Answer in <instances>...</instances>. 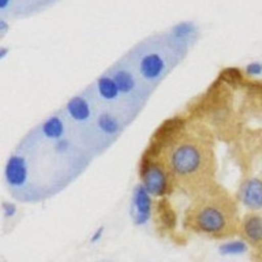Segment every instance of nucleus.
<instances>
[{"label": "nucleus", "mask_w": 262, "mask_h": 262, "mask_svg": "<svg viewBox=\"0 0 262 262\" xmlns=\"http://www.w3.org/2000/svg\"><path fill=\"white\" fill-rule=\"evenodd\" d=\"M238 233L252 248L257 250V256L262 258V215L257 212L245 214L240 221Z\"/></svg>", "instance_id": "5"}, {"label": "nucleus", "mask_w": 262, "mask_h": 262, "mask_svg": "<svg viewBox=\"0 0 262 262\" xmlns=\"http://www.w3.org/2000/svg\"><path fill=\"white\" fill-rule=\"evenodd\" d=\"M140 78L147 83H158L167 71V60L160 51L147 50L138 59Z\"/></svg>", "instance_id": "4"}, {"label": "nucleus", "mask_w": 262, "mask_h": 262, "mask_svg": "<svg viewBox=\"0 0 262 262\" xmlns=\"http://www.w3.org/2000/svg\"><path fill=\"white\" fill-rule=\"evenodd\" d=\"M96 125L102 134L109 135V137H116L122 130V123L119 118L111 112H102L98 114Z\"/></svg>", "instance_id": "12"}, {"label": "nucleus", "mask_w": 262, "mask_h": 262, "mask_svg": "<svg viewBox=\"0 0 262 262\" xmlns=\"http://www.w3.org/2000/svg\"><path fill=\"white\" fill-rule=\"evenodd\" d=\"M4 179L9 188L21 189L28 180V163L20 154H13L7 160L4 168Z\"/></svg>", "instance_id": "7"}, {"label": "nucleus", "mask_w": 262, "mask_h": 262, "mask_svg": "<svg viewBox=\"0 0 262 262\" xmlns=\"http://www.w3.org/2000/svg\"><path fill=\"white\" fill-rule=\"evenodd\" d=\"M139 173L142 185L152 196H164L169 194L173 180L163 163L143 155L140 160Z\"/></svg>", "instance_id": "3"}, {"label": "nucleus", "mask_w": 262, "mask_h": 262, "mask_svg": "<svg viewBox=\"0 0 262 262\" xmlns=\"http://www.w3.org/2000/svg\"><path fill=\"white\" fill-rule=\"evenodd\" d=\"M185 227L198 235L214 238L238 233L237 206L227 190L211 182L198 190L185 212Z\"/></svg>", "instance_id": "1"}, {"label": "nucleus", "mask_w": 262, "mask_h": 262, "mask_svg": "<svg viewBox=\"0 0 262 262\" xmlns=\"http://www.w3.org/2000/svg\"><path fill=\"white\" fill-rule=\"evenodd\" d=\"M245 71L250 76H257L262 74V64L259 62H252L245 67Z\"/></svg>", "instance_id": "17"}, {"label": "nucleus", "mask_w": 262, "mask_h": 262, "mask_svg": "<svg viewBox=\"0 0 262 262\" xmlns=\"http://www.w3.org/2000/svg\"><path fill=\"white\" fill-rule=\"evenodd\" d=\"M96 91L98 97L105 102H116L119 100L121 92L112 75L104 74L96 80Z\"/></svg>", "instance_id": "10"}, {"label": "nucleus", "mask_w": 262, "mask_h": 262, "mask_svg": "<svg viewBox=\"0 0 262 262\" xmlns=\"http://www.w3.org/2000/svg\"><path fill=\"white\" fill-rule=\"evenodd\" d=\"M156 215H158V221L163 228H174V226H176V214H174L172 206L167 200L159 201L158 207H156Z\"/></svg>", "instance_id": "13"}, {"label": "nucleus", "mask_w": 262, "mask_h": 262, "mask_svg": "<svg viewBox=\"0 0 262 262\" xmlns=\"http://www.w3.org/2000/svg\"><path fill=\"white\" fill-rule=\"evenodd\" d=\"M11 4V0H0V8L4 9Z\"/></svg>", "instance_id": "20"}, {"label": "nucleus", "mask_w": 262, "mask_h": 262, "mask_svg": "<svg viewBox=\"0 0 262 262\" xmlns=\"http://www.w3.org/2000/svg\"><path fill=\"white\" fill-rule=\"evenodd\" d=\"M219 80L226 81L227 84H238L244 80V76H243L242 71L238 69L229 67V69L222 71L221 76H219Z\"/></svg>", "instance_id": "15"}, {"label": "nucleus", "mask_w": 262, "mask_h": 262, "mask_svg": "<svg viewBox=\"0 0 262 262\" xmlns=\"http://www.w3.org/2000/svg\"><path fill=\"white\" fill-rule=\"evenodd\" d=\"M41 133L45 138L50 140H60L63 139L66 134V123L64 119L58 114L50 116L46 118L41 125Z\"/></svg>", "instance_id": "11"}, {"label": "nucleus", "mask_w": 262, "mask_h": 262, "mask_svg": "<svg viewBox=\"0 0 262 262\" xmlns=\"http://www.w3.org/2000/svg\"><path fill=\"white\" fill-rule=\"evenodd\" d=\"M66 113L69 114L70 119H72L74 122L86 123L92 118L90 100L83 95L74 96L66 104Z\"/></svg>", "instance_id": "8"}, {"label": "nucleus", "mask_w": 262, "mask_h": 262, "mask_svg": "<svg viewBox=\"0 0 262 262\" xmlns=\"http://www.w3.org/2000/svg\"><path fill=\"white\" fill-rule=\"evenodd\" d=\"M152 200L151 194L146 190L143 185H138L133 193L131 202V216L137 226H143L151 219Z\"/></svg>", "instance_id": "6"}, {"label": "nucleus", "mask_w": 262, "mask_h": 262, "mask_svg": "<svg viewBox=\"0 0 262 262\" xmlns=\"http://www.w3.org/2000/svg\"><path fill=\"white\" fill-rule=\"evenodd\" d=\"M195 29V25L193 23H189V21H185L181 24H177L176 27L172 28V39L173 41L179 42V43H184L186 42V39L190 38L193 36V32Z\"/></svg>", "instance_id": "14"}, {"label": "nucleus", "mask_w": 262, "mask_h": 262, "mask_svg": "<svg viewBox=\"0 0 262 262\" xmlns=\"http://www.w3.org/2000/svg\"><path fill=\"white\" fill-rule=\"evenodd\" d=\"M112 76L116 80L121 95L130 97V96H134L139 91L138 90L139 88L138 80L135 79V76L133 75V72L130 70L125 69V67H118V69L113 70V75Z\"/></svg>", "instance_id": "9"}, {"label": "nucleus", "mask_w": 262, "mask_h": 262, "mask_svg": "<svg viewBox=\"0 0 262 262\" xmlns=\"http://www.w3.org/2000/svg\"><path fill=\"white\" fill-rule=\"evenodd\" d=\"M247 249V243L244 242H235V243H228V244L222 247V252L223 253H242Z\"/></svg>", "instance_id": "16"}, {"label": "nucleus", "mask_w": 262, "mask_h": 262, "mask_svg": "<svg viewBox=\"0 0 262 262\" xmlns=\"http://www.w3.org/2000/svg\"><path fill=\"white\" fill-rule=\"evenodd\" d=\"M54 149H55V151H57L58 154H60V155L66 154V152H67L70 149L69 140H67V139H60V140H57V142H54Z\"/></svg>", "instance_id": "18"}, {"label": "nucleus", "mask_w": 262, "mask_h": 262, "mask_svg": "<svg viewBox=\"0 0 262 262\" xmlns=\"http://www.w3.org/2000/svg\"><path fill=\"white\" fill-rule=\"evenodd\" d=\"M2 209H3V214L6 215L7 217H11L16 214L17 209H16V206L12 205V203L4 202L3 206H2Z\"/></svg>", "instance_id": "19"}, {"label": "nucleus", "mask_w": 262, "mask_h": 262, "mask_svg": "<svg viewBox=\"0 0 262 262\" xmlns=\"http://www.w3.org/2000/svg\"><path fill=\"white\" fill-rule=\"evenodd\" d=\"M165 151V168L173 182L194 193L211 184L212 151L211 144L200 135L181 133Z\"/></svg>", "instance_id": "2"}]
</instances>
